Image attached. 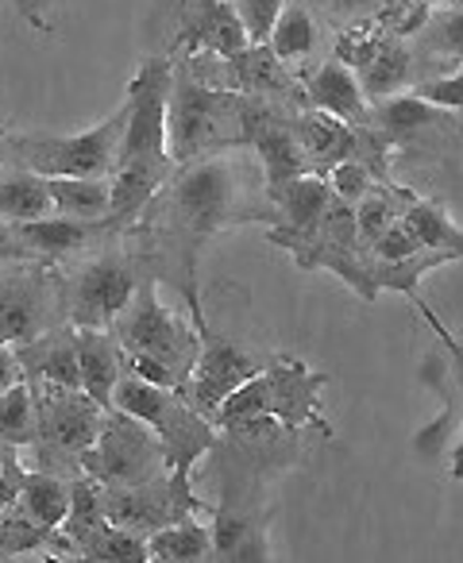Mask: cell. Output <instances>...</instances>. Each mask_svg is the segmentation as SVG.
Here are the masks:
<instances>
[{
  "instance_id": "obj_16",
  "label": "cell",
  "mask_w": 463,
  "mask_h": 563,
  "mask_svg": "<svg viewBox=\"0 0 463 563\" xmlns=\"http://www.w3.org/2000/svg\"><path fill=\"white\" fill-rule=\"evenodd\" d=\"M16 232L35 258H47V263H58V266L86 255V251L101 247L104 240L117 235L109 220H78V217H63V212H51V217H43V220L16 224Z\"/></svg>"
},
{
  "instance_id": "obj_10",
  "label": "cell",
  "mask_w": 463,
  "mask_h": 563,
  "mask_svg": "<svg viewBox=\"0 0 463 563\" xmlns=\"http://www.w3.org/2000/svg\"><path fill=\"white\" fill-rule=\"evenodd\" d=\"M212 509L217 506L194 490L189 471H163L140 486H104V517L140 537H151L181 517H212Z\"/></svg>"
},
{
  "instance_id": "obj_9",
  "label": "cell",
  "mask_w": 463,
  "mask_h": 563,
  "mask_svg": "<svg viewBox=\"0 0 463 563\" xmlns=\"http://www.w3.org/2000/svg\"><path fill=\"white\" fill-rule=\"evenodd\" d=\"M81 471L101 486H140L170 467H166L155 429L112 406L109 417H104L101 437L81 452Z\"/></svg>"
},
{
  "instance_id": "obj_37",
  "label": "cell",
  "mask_w": 463,
  "mask_h": 563,
  "mask_svg": "<svg viewBox=\"0 0 463 563\" xmlns=\"http://www.w3.org/2000/svg\"><path fill=\"white\" fill-rule=\"evenodd\" d=\"M321 12H348V20L352 16H371V12L378 9H390V4H429V9H440L444 0H313ZM448 4H455V0H448Z\"/></svg>"
},
{
  "instance_id": "obj_38",
  "label": "cell",
  "mask_w": 463,
  "mask_h": 563,
  "mask_svg": "<svg viewBox=\"0 0 463 563\" xmlns=\"http://www.w3.org/2000/svg\"><path fill=\"white\" fill-rule=\"evenodd\" d=\"M24 475H27V467L20 463L16 448H9V455H4V463H0V514H4V509H12L20 501V490H24Z\"/></svg>"
},
{
  "instance_id": "obj_27",
  "label": "cell",
  "mask_w": 463,
  "mask_h": 563,
  "mask_svg": "<svg viewBox=\"0 0 463 563\" xmlns=\"http://www.w3.org/2000/svg\"><path fill=\"white\" fill-rule=\"evenodd\" d=\"M147 552H151V560H158V563L212 560V529L201 525V517H181V521L151 532Z\"/></svg>"
},
{
  "instance_id": "obj_22",
  "label": "cell",
  "mask_w": 463,
  "mask_h": 563,
  "mask_svg": "<svg viewBox=\"0 0 463 563\" xmlns=\"http://www.w3.org/2000/svg\"><path fill=\"white\" fill-rule=\"evenodd\" d=\"M267 47L283 58L290 70H309L317 47H321V27L313 16V0H286V9L278 12L275 27H271Z\"/></svg>"
},
{
  "instance_id": "obj_41",
  "label": "cell",
  "mask_w": 463,
  "mask_h": 563,
  "mask_svg": "<svg viewBox=\"0 0 463 563\" xmlns=\"http://www.w3.org/2000/svg\"><path fill=\"white\" fill-rule=\"evenodd\" d=\"M448 478H452V483H463V421L452 437V452H448Z\"/></svg>"
},
{
  "instance_id": "obj_42",
  "label": "cell",
  "mask_w": 463,
  "mask_h": 563,
  "mask_svg": "<svg viewBox=\"0 0 463 563\" xmlns=\"http://www.w3.org/2000/svg\"><path fill=\"white\" fill-rule=\"evenodd\" d=\"M16 163V151H12V135H0V170Z\"/></svg>"
},
{
  "instance_id": "obj_31",
  "label": "cell",
  "mask_w": 463,
  "mask_h": 563,
  "mask_svg": "<svg viewBox=\"0 0 463 563\" xmlns=\"http://www.w3.org/2000/svg\"><path fill=\"white\" fill-rule=\"evenodd\" d=\"M58 529H47L35 517H27L20 509V501L12 509L0 514V560H16V555L27 552H51V540H55Z\"/></svg>"
},
{
  "instance_id": "obj_35",
  "label": "cell",
  "mask_w": 463,
  "mask_h": 563,
  "mask_svg": "<svg viewBox=\"0 0 463 563\" xmlns=\"http://www.w3.org/2000/svg\"><path fill=\"white\" fill-rule=\"evenodd\" d=\"M232 4H236L240 20H244V32L252 43H267L278 12L286 9V0H232Z\"/></svg>"
},
{
  "instance_id": "obj_1",
  "label": "cell",
  "mask_w": 463,
  "mask_h": 563,
  "mask_svg": "<svg viewBox=\"0 0 463 563\" xmlns=\"http://www.w3.org/2000/svg\"><path fill=\"white\" fill-rule=\"evenodd\" d=\"M244 224H278V209L252 147H224L181 163L124 235L158 286L170 282L194 317L201 313L197 263L205 243Z\"/></svg>"
},
{
  "instance_id": "obj_36",
  "label": "cell",
  "mask_w": 463,
  "mask_h": 563,
  "mask_svg": "<svg viewBox=\"0 0 463 563\" xmlns=\"http://www.w3.org/2000/svg\"><path fill=\"white\" fill-rule=\"evenodd\" d=\"M432 12L437 9H429V4H390V9H378V12H371V16L390 35H398V40H414V35L429 24Z\"/></svg>"
},
{
  "instance_id": "obj_4",
  "label": "cell",
  "mask_w": 463,
  "mask_h": 563,
  "mask_svg": "<svg viewBox=\"0 0 463 563\" xmlns=\"http://www.w3.org/2000/svg\"><path fill=\"white\" fill-rule=\"evenodd\" d=\"M324 386H329V371H313L306 360H294V355H271L260 375H252L240 390L228 394L212 421L220 429V424L247 421V417H271L298 437L301 432L332 437L329 417L321 413Z\"/></svg>"
},
{
  "instance_id": "obj_20",
  "label": "cell",
  "mask_w": 463,
  "mask_h": 563,
  "mask_svg": "<svg viewBox=\"0 0 463 563\" xmlns=\"http://www.w3.org/2000/svg\"><path fill=\"white\" fill-rule=\"evenodd\" d=\"M78 367L81 390L112 409V394L124 378V347L112 329H78Z\"/></svg>"
},
{
  "instance_id": "obj_3",
  "label": "cell",
  "mask_w": 463,
  "mask_h": 563,
  "mask_svg": "<svg viewBox=\"0 0 463 563\" xmlns=\"http://www.w3.org/2000/svg\"><path fill=\"white\" fill-rule=\"evenodd\" d=\"M166 135H170V158L212 155L224 147H244L240 135V93L217 86L197 66V58L174 51V81H170V109H166Z\"/></svg>"
},
{
  "instance_id": "obj_18",
  "label": "cell",
  "mask_w": 463,
  "mask_h": 563,
  "mask_svg": "<svg viewBox=\"0 0 463 563\" xmlns=\"http://www.w3.org/2000/svg\"><path fill=\"white\" fill-rule=\"evenodd\" d=\"M16 360L27 383H58V386H81L78 367V329L70 321L55 324L43 336L16 344Z\"/></svg>"
},
{
  "instance_id": "obj_14",
  "label": "cell",
  "mask_w": 463,
  "mask_h": 563,
  "mask_svg": "<svg viewBox=\"0 0 463 563\" xmlns=\"http://www.w3.org/2000/svg\"><path fill=\"white\" fill-rule=\"evenodd\" d=\"M194 324H197V332H201V352H197L194 378H189V386L181 394H186L205 417H217V409L224 406L228 394L240 390L252 375H260L263 360L247 352L244 344H236V340L212 332L205 313H194Z\"/></svg>"
},
{
  "instance_id": "obj_5",
  "label": "cell",
  "mask_w": 463,
  "mask_h": 563,
  "mask_svg": "<svg viewBox=\"0 0 463 563\" xmlns=\"http://www.w3.org/2000/svg\"><path fill=\"white\" fill-rule=\"evenodd\" d=\"M143 263L124 232L104 240L101 247L58 266V290H63L66 321L74 329H112L128 301L135 298Z\"/></svg>"
},
{
  "instance_id": "obj_13",
  "label": "cell",
  "mask_w": 463,
  "mask_h": 563,
  "mask_svg": "<svg viewBox=\"0 0 463 563\" xmlns=\"http://www.w3.org/2000/svg\"><path fill=\"white\" fill-rule=\"evenodd\" d=\"M197 58L205 74H209L217 86L232 89V93L244 97H267V101H283L290 109H306V89H301V74L290 70L267 43H247L244 51L228 58L212 55H189Z\"/></svg>"
},
{
  "instance_id": "obj_26",
  "label": "cell",
  "mask_w": 463,
  "mask_h": 563,
  "mask_svg": "<svg viewBox=\"0 0 463 563\" xmlns=\"http://www.w3.org/2000/svg\"><path fill=\"white\" fill-rule=\"evenodd\" d=\"M70 494H74V478L58 475V471H27L24 475V490H20V509L27 517H35L47 529H58L70 514Z\"/></svg>"
},
{
  "instance_id": "obj_19",
  "label": "cell",
  "mask_w": 463,
  "mask_h": 563,
  "mask_svg": "<svg viewBox=\"0 0 463 563\" xmlns=\"http://www.w3.org/2000/svg\"><path fill=\"white\" fill-rule=\"evenodd\" d=\"M209 529H212V560H224V563L275 560L267 540V517L244 514L236 506H217Z\"/></svg>"
},
{
  "instance_id": "obj_17",
  "label": "cell",
  "mask_w": 463,
  "mask_h": 563,
  "mask_svg": "<svg viewBox=\"0 0 463 563\" xmlns=\"http://www.w3.org/2000/svg\"><path fill=\"white\" fill-rule=\"evenodd\" d=\"M301 89H306L309 109L332 112V117L348 120V124H355V128L375 124V104L363 93L352 66H344L340 58L317 63L313 70H301Z\"/></svg>"
},
{
  "instance_id": "obj_2",
  "label": "cell",
  "mask_w": 463,
  "mask_h": 563,
  "mask_svg": "<svg viewBox=\"0 0 463 563\" xmlns=\"http://www.w3.org/2000/svg\"><path fill=\"white\" fill-rule=\"evenodd\" d=\"M120 347H124V371L147 378L166 390H186L201 352V332L194 321H181L174 309L158 298V278L143 266L135 298L112 324Z\"/></svg>"
},
{
  "instance_id": "obj_28",
  "label": "cell",
  "mask_w": 463,
  "mask_h": 563,
  "mask_svg": "<svg viewBox=\"0 0 463 563\" xmlns=\"http://www.w3.org/2000/svg\"><path fill=\"white\" fill-rule=\"evenodd\" d=\"M70 560H89V563H147L151 552H147V537L140 532L124 529V525H97L89 537H81L74 544Z\"/></svg>"
},
{
  "instance_id": "obj_34",
  "label": "cell",
  "mask_w": 463,
  "mask_h": 563,
  "mask_svg": "<svg viewBox=\"0 0 463 563\" xmlns=\"http://www.w3.org/2000/svg\"><path fill=\"white\" fill-rule=\"evenodd\" d=\"M421 240H417L414 232H409L406 220H398V224H390L383 235H378L375 243H367V258H375V263H401V258L409 255H421Z\"/></svg>"
},
{
  "instance_id": "obj_15",
  "label": "cell",
  "mask_w": 463,
  "mask_h": 563,
  "mask_svg": "<svg viewBox=\"0 0 463 563\" xmlns=\"http://www.w3.org/2000/svg\"><path fill=\"white\" fill-rule=\"evenodd\" d=\"M151 429H155L158 444H163L166 467L189 471V475H194V467L201 463V455L217 452V444H220L217 421L205 417L181 390L170 394V401L163 406V413H158V421L151 424Z\"/></svg>"
},
{
  "instance_id": "obj_24",
  "label": "cell",
  "mask_w": 463,
  "mask_h": 563,
  "mask_svg": "<svg viewBox=\"0 0 463 563\" xmlns=\"http://www.w3.org/2000/svg\"><path fill=\"white\" fill-rule=\"evenodd\" d=\"M414 55L417 66H421V78H425V66H440L448 63L455 70V63L463 58V0L448 4L444 12H432L429 24L414 35Z\"/></svg>"
},
{
  "instance_id": "obj_8",
  "label": "cell",
  "mask_w": 463,
  "mask_h": 563,
  "mask_svg": "<svg viewBox=\"0 0 463 563\" xmlns=\"http://www.w3.org/2000/svg\"><path fill=\"white\" fill-rule=\"evenodd\" d=\"M55 324H66L58 263L47 258L0 263V344H27Z\"/></svg>"
},
{
  "instance_id": "obj_25",
  "label": "cell",
  "mask_w": 463,
  "mask_h": 563,
  "mask_svg": "<svg viewBox=\"0 0 463 563\" xmlns=\"http://www.w3.org/2000/svg\"><path fill=\"white\" fill-rule=\"evenodd\" d=\"M401 220H406L409 232L421 240L425 251H448L452 258H463V228L448 217L444 205L429 201V197H421L414 189L406 209H401Z\"/></svg>"
},
{
  "instance_id": "obj_39",
  "label": "cell",
  "mask_w": 463,
  "mask_h": 563,
  "mask_svg": "<svg viewBox=\"0 0 463 563\" xmlns=\"http://www.w3.org/2000/svg\"><path fill=\"white\" fill-rule=\"evenodd\" d=\"M16 258H35V255L27 251V243L20 240L16 224L0 217V263H16Z\"/></svg>"
},
{
  "instance_id": "obj_32",
  "label": "cell",
  "mask_w": 463,
  "mask_h": 563,
  "mask_svg": "<svg viewBox=\"0 0 463 563\" xmlns=\"http://www.w3.org/2000/svg\"><path fill=\"white\" fill-rule=\"evenodd\" d=\"M409 306L417 309V317H421L425 324L432 329V336L440 340V347H444V363H448V378H452V390H455V398H460V406H463V340L455 336L452 329H448L444 321H440L437 313H432L429 306H425L417 294H409Z\"/></svg>"
},
{
  "instance_id": "obj_30",
  "label": "cell",
  "mask_w": 463,
  "mask_h": 563,
  "mask_svg": "<svg viewBox=\"0 0 463 563\" xmlns=\"http://www.w3.org/2000/svg\"><path fill=\"white\" fill-rule=\"evenodd\" d=\"M40 437V421H35V394L32 383L20 378L16 386L0 394V444L4 448H32Z\"/></svg>"
},
{
  "instance_id": "obj_12",
  "label": "cell",
  "mask_w": 463,
  "mask_h": 563,
  "mask_svg": "<svg viewBox=\"0 0 463 563\" xmlns=\"http://www.w3.org/2000/svg\"><path fill=\"white\" fill-rule=\"evenodd\" d=\"M163 9L170 27L166 55L181 51V55L228 58L252 43L232 0H163Z\"/></svg>"
},
{
  "instance_id": "obj_6",
  "label": "cell",
  "mask_w": 463,
  "mask_h": 563,
  "mask_svg": "<svg viewBox=\"0 0 463 563\" xmlns=\"http://www.w3.org/2000/svg\"><path fill=\"white\" fill-rule=\"evenodd\" d=\"M35 394V421H40V437H35V460L43 471H58V475H81V452L101 437L109 406L89 398L81 386H58V383H32Z\"/></svg>"
},
{
  "instance_id": "obj_11",
  "label": "cell",
  "mask_w": 463,
  "mask_h": 563,
  "mask_svg": "<svg viewBox=\"0 0 463 563\" xmlns=\"http://www.w3.org/2000/svg\"><path fill=\"white\" fill-rule=\"evenodd\" d=\"M375 128L394 155L452 158L463 155V112L440 109L417 93H394L375 104Z\"/></svg>"
},
{
  "instance_id": "obj_7",
  "label": "cell",
  "mask_w": 463,
  "mask_h": 563,
  "mask_svg": "<svg viewBox=\"0 0 463 563\" xmlns=\"http://www.w3.org/2000/svg\"><path fill=\"white\" fill-rule=\"evenodd\" d=\"M124 124H128V101H120L117 112L104 117L97 128H89V132L12 135V151H16V163L32 166L43 178H109L120 155Z\"/></svg>"
},
{
  "instance_id": "obj_21",
  "label": "cell",
  "mask_w": 463,
  "mask_h": 563,
  "mask_svg": "<svg viewBox=\"0 0 463 563\" xmlns=\"http://www.w3.org/2000/svg\"><path fill=\"white\" fill-rule=\"evenodd\" d=\"M355 78H360L363 93L371 97V104L414 89V81H421V66H417L414 43L390 35V40H386L383 47H378L375 55L355 70Z\"/></svg>"
},
{
  "instance_id": "obj_40",
  "label": "cell",
  "mask_w": 463,
  "mask_h": 563,
  "mask_svg": "<svg viewBox=\"0 0 463 563\" xmlns=\"http://www.w3.org/2000/svg\"><path fill=\"white\" fill-rule=\"evenodd\" d=\"M20 378H24V371H20L16 347H12V344H0V394L9 390V386H16Z\"/></svg>"
},
{
  "instance_id": "obj_43",
  "label": "cell",
  "mask_w": 463,
  "mask_h": 563,
  "mask_svg": "<svg viewBox=\"0 0 463 563\" xmlns=\"http://www.w3.org/2000/svg\"><path fill=\"white\" fill-rule=\"evenodd\" d=\"M455 70H463V58H460V63H455Z\"/></svg>"
},
{
  "instance_id": "obj_23",
  "label": "cell",
  "mask_w": 463,
  "mask_h": 563,
  "mask_svg": "<svg viewBox=\"0 0 463 563\" xmlns=\"http://www.w3.org/2000/svg\"><path fill=\"white\" fill-rule=\"evenodd\" d=\"M51 212H55V205H51V189L43 174H35L24 163L0 170V217L12 224H27V220L51 217Z\"/></svg>"
},
{
  "instance_id": "obj_33",
  "label": "cell",
  "mask_w": 463,
  "mask_h": 563,
  "mask_svg": "<svg viewBox=\"0 0 463 563\" xmlns=\"http://www.w3.org/2000/svg\"><path fill=\"white\" fill-rule=\"evenodd\" d=\"M324 178H329L332 194H337L340 201H348V205L363 201V197H367V189L375 186V181H383L375 174V166H367L363 158H344V163L332 166Z\"/></svg>"
},
{
  "instance_id": "obj_29",
  "label": "cell",
  "mask_w": 463,
  "mask_h": 563,
  "mask_svg": "<svg viewBox=\"0 0 463 563\" xmlns=\"http://www.w3.org/2000/svg\"><path fill=\"white\" fill-rule=\"evenodd\" d=\"M51 205L63 217L78 220H109L112 186L109 178H47Z\"/></svg>"
}]
</instances>
